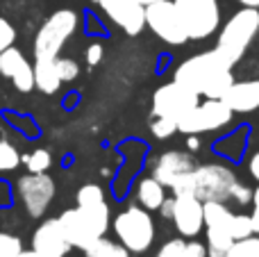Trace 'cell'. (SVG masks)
<instances>
[{
  "mask_svg": "<svg viewBox=\"0 0 259 257\" xmlns=\"http://www.w3.org/2000/svg\"><path fill=\"white\" fill-rule=\"evenodd\" d=\"M184 248H187V241L184 239H170L159 248L157 257H187L184 255Z\"/></svg>",
  "mask_w": 259,
  "mask_h": 257,
  "instance_id": "29",
  "label": "cell"
},
{
  "mask_svg": "<svg viewBox=\"0 0 259 257\" xmlns=\"http://www.w3.org/2000/svg\"><path fill=\"white\" fill-rule=\"evenodd\" d=\"M257 32H259V9L243 7L225 23L214 50L221 55V59L230 68H234V64H239V59L243 57L248 46L257 36Z\"/></svg>",
  "mask_w": 259,
  "mask_h": 257,
  "instance_id": "2",
  "label": "cell"
},
{
  "mask_svg": "<svg viewBox=\"0 0 259 257\" xmlns=\"http://www.w3.org/2000/svg\"><path fill=\"white\" fill-rule=\"evenodd\" d=\"M200 96L193 94L191 89L178 84V82H168V84L159 87L152 96V114L157 118H168L178 125L180 118H184L198 103Z\"/></svg>",
  "mask_w": 259,
  "mask_h": 257,
  "instance_id": "7",
  "label": "cell"
},
{
  "mask_svg": "<svg viewBox=\"0 0 259 257\" xmlns=\"http://www.w3.org/2000/svg\"><path fill=\"white\" fill-rule=\"evenodd\" d=\"M237 3H241L243 7H255V9H259V0H237Z\"/></svg>",
  "mask_w": 259,
  "mask_h": 257,
  "instance_id": "38",
  "label": "cell"
},
{
  "mask_svg": "<svg viewBox=\"0 0 259 257\" xmlns=\"http://www.w3.org/2000/svg\"><path fill=\"white\" fill-rule=\"evenodd\" d=\"M14 39H16V32H14V27L9 25L5 18H0V53H3L7 46H12Z\"/></svg>",
  "mask_w": 259,
  "mask_h": 257,
  "instance_id": "30",
  "label": "cell"
},
{
  "mask_svg": "<svg viewBox=\"0 0 259 257\" xmlns=\"http://www.w3.org/2000/svg\"><path fill=\"white\" fill-rule=\"evenodd\" d=\"M170 221L175 223V230L187 239H193L202 230V203L196 196H175Z\"/></svg>",
  "mask_w": 259,
  "mask_h": 257,
  "instance_id": "14",
  "label": "cell"
},
{
  "mask_svg": "<svg viewBox=\"0 0 259 257\" xmlns=\"http://www.w3.org/2000/svg\"><path fill=\"white\" fill-rule=\"evenodd\" d=\"M196 166H198L196 159H193L189 153H182V150H168V153H164L155 162V166H152V178H155L159 185H164V187L170 189L180 178L187 176V173H191Z\"/></svg>",
  "mask_w": 259,
  "mask_h": 257,
  "instance_id": "15",
  "label": "cell"
},
{
  "mask_svg": "<svg viewBox=\"0 0 259 257\" xmlns=\"http://www.w3.org/2000/svg\"><path fill=\"white\" fill-rule=\"evenodd\" d=\"M100 59H103V46L91 44L89 48H87V64H89V66H96V64H100Z\"/></svg>",
  "mask_w": 259,
  "mask_h": 257,
  "instance_id": "33",
  "label": "cell"
},
{
  "mask_svg": "<svg viewBox=\"0 0 259 257\" xmlns=\"http://www.w3.org/2000/svg\"><path fill=\"white\" fill-rule=\"evenodd\" d=\"M187 257H207V246L200 241H187V248H184Z\"/></svg>",
  "mask_w": 259,
  "mask_h": 257,
  "instance_id": "32",
  "label": "cell"
},
{
  "mask_svg": "<svg viewBox=\"0 0 259 257\" xmlns=\"http://www.w3.org/2000/svg\"><path fill=\"white\" fill-rule=\"evenodd\" d=\"M146 25L170 46H182L184 41H189L170 0H157L152 5H146Z\"/></svg>",
  "mask_w": 259,
  "mask_h": 257,
  "instance_id": "9",
  "label": "cell"
},
{
  "mask_svg": "<svg viewBox=\"0 0 259 257\" xmlns=\"http://www.w3.org/2000/svg\"><path fill=\"white\" fill-rule=\"evenodd\" d=\"M18 257H44V255H39L36 250H21V253H18Z\"/></svg>",
  "mask_w": 259,
  "mask_h": 257,
  "instance_id": "39",
  "label": "cell"
},
{
  "mask_svg": "<svg viewBox=\"0 0 259 257\" xmlns=\"http://www.w3.org/2000/svg\"><path fill=\"white\" fill-rule=\"evenodd\" d=\"M150 130H152V135H155L157 139H168L173 132H178V125H175L173 121H168V118H157L155 116Z\"/></svg>",
  "mask_w": 259,
  "mask_h": 257,
  "instance_id": "28",
  "label": "cell"
},
{
  "mask_svg": "<svg viewBox=\"0 0 259 257\" xmlns=\"http://www.w3.org/2000/svg\"><path fill=\"white\" fill-rule=\"evenodd\" d=\"M187 148L191 150V153L200 148V139H198V135H187Z\"/></svg>",
  "mask_w": 259,
  "mask_h": 257,
  "instance_id": "37",
  "label": "cell"
},
{
  "mask_svg": "<svg viewBox=\"0 0 259 257\" xmlns=\"http://www.w3.org/2000/svg\"><path fill=\"white\" fill-rule=\"evenodd\" d=\"M77 209L91 217L98 226H103L105 230L109 228V205L105 198V191L98 185H84L77 191Z\"/></svg>",
  "mask_w": 259,
  "mask_h": 257,
  "instance_id": "18",
  "label": "cell"
},
{
  "mask_svg": "<svg viewBox=\"0 0 259 257\" xmlns=\"http://www.w3.org/2000/svg\"><path fill=\"white\" fill-rule=\"evenodd\" d=\"M252 214H250V221H252V230H255V235L259 237V187L255 191H252Z\"/></svg>",
  "mask_w": 259,
  "mask_h": 257,
  "instance_id": "34",
  "label": "cell"
},
{
  "mask_svg": "<svg viewBox=\"0 0 259 257\" xmlns=\"http://www.w3.org/2000/svg\"><path fill=\"white\" fill-rule=\"evenodd\" d=\"M239 185L232 168L223 164H198L191 171L189 191L200 203H225L232 198L234 187Z\"/></svg>",
  "mask_w": 259,
  "mask_h": 257,
  "instance_id": "3",
  "label": "cell"
},
{
  "mask_svg": "<svg viewBox=\"0 0 259 257\" xmlns=\"http://www.w3.org/2000/svg\"><path fill=\"white\" fill-rule=\"evenodd\" d=\"M34 71V87L44 94H55L62 84L57 71H55V62H34L32 66Z\"/></svg>",
  "mask_w": 259,
  "mask_h": 257,
  "instance_id": "20",
  "label": "cell"
},
{
  "mask_svg": "<svg viewBox=\"0 0 259 257\" xmlns=\"http://www.w3.org/2000/svg\"><path fill=\"white\" fill-rule=\"evenodd\" d=\"M248 168H250V176L259 182V153L252 155V159H250V164H248Z\"/></svg>",
  "mask_w": 259,
  "mask_h": 257,
  "instance_id": "36",
  "label": "cell"
},
{
  "mask_svg": "<svg viewBox=\"0 0 259 257\" xmlns=\"http://www.w3.org/2000/svg\"><path fill=\"white\" fill-rule=\"evenodd\" d=\"M87 257H130V250L125 246L116 244L112 239H105V237H98L91 246L84 248Z\"/></svg>",
  "mask_w": 259,
  "mask_h": 257,
  "instance_id": "21",
  "label": "cell"
},
{
  "mask_svg": "<svg viewBox=\"0 0 259 257\" xmlns=\"http://www.w3.org/2000/svg\"><path fill=\"white\" fill-rule=\"evenodd\" d=\"M232 200H237L239 205L250 203V200H252V191L248 189L246 185H241V182H239V185L234 187V191H232Z\"/></svg>",
  "mask_w": 259,
  "mask_h": 257,
  "instance_id": "31",
  "label": "cell"
},
{
  "mask_svg": "<svg viewBox=\"0 0 259 257\" xmlns=\"http://www.w3.org/2000/svg\"><path fill=\"white\" fill-rule=\"evenodd\" d=\"M114 232L130 253H146L155 241V221L146 209L132 205L114 219Z\"/></svg>",
  "mask_w": 259,
  "mask_h": 257,
  "instance_id": "6",
  "label": "cell"
},
{
  "mask_svg": "<svg viewBox=\"0 0 259 257\" xmlns=\"http://www.w3.org/2000/svg\"><path fill=\"white\" fill-rule=\"evenodd\" d=\"M225 257H259V237L250 235L246 239L232 241V246H230Z\"/></svg>",
  "mask_w": 259,
  "mask_h": 257,
  "instance_id": "22",
  "label": "cell"
},
{
  "mask_svg": "<svg viewBox=\"0 0 259 257\" xmlns=\"http://www.w3.org/2000/svg\"><path fill=\"white\" fill-rule=\"evenodd\" d=\"M225 105L230 107L232 114H248L259 109V80H243L232 82L223 96H221Z\"/></svg>",
  "mask_w": 259,
  "mask_h": 257,
  "instance_id": "17",
  "label": "cell"
},
{
  "mask_svg": "<svg viewBox=\"0 0 259 257\" xmlns=\"http://www.w3.org/2000/svg\"><path fill=\"white\" fill-rule=\"evenodd\" d=\"M32 250H36L44 257H66L71 244L64 237L59 219H48L36 228L34 237H32Z\"/></svg>",
  "mask_w": 259,
  "mask_h": 257,
  "instance_id": "16",
  "label": "cell"
},
{
  "mask_svg": "<svg viewBox=\"0 0 259 257\" xmlns=\"http://www.w3.org/2000/svg\"><path fill=\"white\" fill-rule=\"evenodd\" d=\"M0 75H5L7 80H12V84L16 87L23 94H30L34 89V71H32V64L23 57V53L14 46L0 53Z\"/></svg>",
  "mask_w": 259,
  "mask_h": 257,
  "instance_id": "13",
  "label": "cell"
},
{
  "mask_svg": "<svg viewBox=\"0 0 259 257\" xmlns=\"http://www.w3.org/2000/svg\"><path fill=\"white\" fill-rule=\"evenodd\" d=\"M159 212H161V217L170 219V214H173V198H164V203L159 205Z\"/></svg>",
  "mask_w": 259,
  "mask_h": 257,
  "instance_id": "35",
  "label": "cell"
},
{
  "mask_svg": "<svg viewBox=\"0 0 259 257\" xmlns=\"http://www.w3.org/2000/svg\"><path fill=\"white\" fill-rule=\"evenodd\" d=\"M173 82L187 87L198 96H205V98H221L234 82V75L232 68L221 59L216 50H207V53H198L184 59L175 68Z\"/></svg>",
  "mask_w": 259,
  "mask_h": 257,
  "instance_id": "1",
  "label": "cell"
},
{
  "mask_svg": "<svg viewBox=\"0 0 259 257\" xmlns=\"http://www.w3.org/2000/svg\"><path fill=\"white\" fill-rule=\"evenodd\" d=\"M55 71H57L62 82H71L77 77L80 66H77V62H73V59H68V57H57L55 59Z\"/></svg>",
  "mask_w": 259,
  "mask_h": 257,
  "instance_id": "26",
  "label": "cell"
},
{
  "mask_svg": "<svg viewBox=\"0 0 259 257\" xmlns=\"http://www.w3.org/2000/svg\"><path fill=\"white\" fill-rule=\"evenodd\" d=\"M137 198L139 203L143 205L146 209H159V205L164 203L166 194H164V185L155 180V178H143L139 182V189H137Z\"/></svg>",
  "mask_w": 259,
  "mask_h": 257,
  "instance_id": "19",
  "label": "cell"
},
{
  "mask_svg": "<svg viewBox=\"0 0 259 257\" xmlns=\"http://www.w3.org/2000/svg\"><path fill=\"white\" fill-rule=\"evenodd\" d=\"M230 235H232V239H246V237L255 235V230H252V221L248 214H234L232 217V223H230Z\"/></svg>",
  "mask_w": 259,
  "mask_h": 257,
  "instance_id": "24",
  "label": "cell"
},
{
  "mask_svg": "<svg viewBox=\"0 0 259 257\" xmlns=\"http://www.w3.org/2000/svg\"><path fill=\"white\" fill-rule=\"evenodd\" d=\"M23 162H25L27 171L30 173H46L50 168V164H53V157H50L48 150L44 148H36L32 150L30 155H25V157H21Z\"/></svg>",
  "mask_w": 259,
  "mask_h": 257,
  "instance_id": "23",
  "label": "cell"
},
{
  "mask_svg": "<svg viewBox=\"0 0 259 257\" xmlns=\"http://www.w3.org/2000/svg\"><path fill=\"white\" fill-rule=\"evenodd\" d=\"M232 121V112L221 98H207V103H198L184 118L178 121V132L184 135H202L228 125Z\"/></svg>",
  "mask_w": 259,
  "mask_h": 257,
  "instance_id": "8",
  "label": "cell"
},
{
  "mask_svg": "<svg viewBox=\"0 0 259 257\" xmlns=\"http://www.w3.org/2000/svg\"><path fill=\"white\" fill-rule=\"evenodd\" d=\"M21 250H23V244L18 237L0 232V257H18Z\"/></svg>",
  "mask_w": 259,
  "mask_h": 257,
  "instance_id": "27",
  "label": "cell"
},
{
  "mask_svg": "<svg viewBox=\"0 0 259 257\" xmlns=\"http://www.w3.org/2000/svg\"><path fill=\"white\" fill-rule=\"evenodd\" d=\"M139 3H141L143 7H146V5H152V3H157V0H139Z\"/></svg>",
  "mask_w": 259,
  "mask_h": 257,
  "instance_id": "40",
  "label": "cell"
},
{
  "mask_svg": "<svg viewBox=\"0 0 259 257\" xmlns=\"http://www.w3.org/2000/svg\"><path fill=\"white\" fill-rule=\"evenodd\" d=\"M100 9L109 16L127 34H139L146 27V7L139 0H94Z\"/></svg>",
  "mask_w": 259,
  "mask_h": 257,
  "instance_id": "12",
  "label": "cell"
},
{
  "mask_svg": "<svg viewBox=\"0 0 259 257\" xmlns=\"http://www.w3.org/2000/svg\"><path fill=\"white\" fill-rule=\"evenodd\" d=\"M77 27V14L73 9H59L41 25L34 39V62H55Z\"/></svg>",
  "mask_w": 259,
  "mask_h": 257,
  "instance_id": "4",
  "label": "cell"
},
{
  "mask_svg": "<svg viewBox=\"0 0 259 257\" xmlns=\"http://www.w3.org/2000/svg\"><path fill=\"white\" fill-rule=\"evenodd\" d=\"M173 7L187 36L193 41L211 36L221 23L219 0H173Z\"/></svg>",
  "mask_w": 259,
  "mask_h": 257,
  "instance_id": "5",
  "label": "cell"
},
{
  "mask_svg": "<svg viewBox=\"0 0 259 257\" xmlns=\"http://www.w3.org/2000/svg\"><path fill=\"white\" fill-rule=\"evenodd\" d=\"M59 226L62 232L66 237V241L71 244V248H80L84 250L87 246H91L98 237H105V228L98 226L91 217H87L82 209H66V212L59 217Z\"/></svg>",
  "mask_w": 259,
  "mask_h": 257,
  "instance_id": "11",
  "label": "cell"
},
{
  "mask_svg": "<svg viewBox=\"0 0 259 257\" xmlns=\"http://www.w3.org/2000/svg\"><path fill=\"white\" fill-rule=\"evenodd\" d=\"M21 164V155L9 141H0V171H14Z\"/></svg>",
  "mask_w": 259,
  "mask_h": 257,
  "instance_id": "25",
  "label": "cell"
},
{
  "mask_svg": "<svg viewBox=\"0 0 259 257\" xmlns=\"http://www.w3.org/2000/svg\"><path fill=\"white\" fill-rule=\"evenodd\" d=\"M18 196L32 219H41L55 198V182L48 173H27L18 180Z\"/></svg>",
  "mask_w": 259,
  "mask_h": 257,
  "instance_id": "10",
  "label": "cell"
}]
</instances>
